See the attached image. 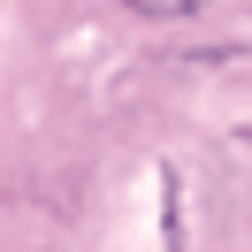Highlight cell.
Returning a JSON list of instances; mask_svg holds the SVG:
<instances>
[{
  "mask_svg": "<svg viewBox=\"0 0 252 252\" xmlns=\"http://www.w3.org/2000/svg\"><path fill=\"white\" fill-rule=\"evenodd\" d=\"M130 16H160L168 23V16H199V0H130Z\"/></svg>",
  "mask_w": 252,
  "mask_h": 252,
  "instance_id": "1",
  "label": "cell"
}]
</instances>
